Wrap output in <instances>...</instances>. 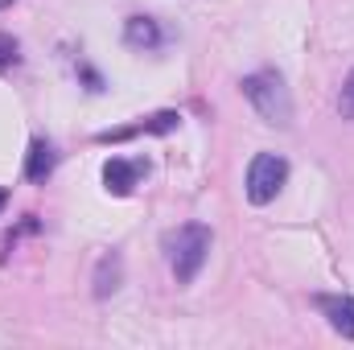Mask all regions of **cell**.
Segmentation results:
<instances>
[{"label":"cell","instance_id":"1","mask_svg":"<svg viewBox=\"0 0 354 350\" xmlns=\"http://www.w3.org/2000/svg\"><path fill=\"white\" fill-rule=\"evenodd\" d=\"M243 99L260 111V120L272 124V128H292V95L284 87V79L276 75V71H256V75H248L243 83Z\"/></svg>","mask_w":354,"mask_h":350},{"label":"cell","instance_id":"2","mask_svg":"<svg viewBox=\"0 0 354 350\" xmlns=\"http://www.w3.org/2000/svg\"><path fill=\"white\" fill-rule=\"evenodd\" d=\"M210 227H202V223H185V227H177L165 235V252H169V268H174L177 284H189L198 272H202V264L210 256Z\"/></svg>","mask_w":354,"mask_h":350},{"label":"cell","instance_id":"9","mask_svg":"<svg viewBox=\"0 0 354 350\" xmlns=\"http://www.w3.org/2000/svg\"><path fill=\"white\" fill-rule=\"evenodd\" d=\"M338 111H342L346 120H354V71L346 75V83H342V91H338Z\"/></svg>","mask_w":354,"mask_h":350},{"label":"cell","instance_id":"6","mask_svg":"<svg viewBox=\"0 0 354 350\" xmlns=\"http://www.w3.org/2000/svg\"><path fill=\"white\" fill-rule=\"evenodd\" d=\"M120 280H124V256H120V252H107L103 260L95 264V297H99V301L111 297V293L120 288Z\"/></svg>","mask_w":354,"mask_h":350},{"label":"cell","instance_id":"7","mask_svg":"<svg viewBox=\"0 0 354 350\" xmlns=\"http://www.w3.org/2000/svg\"><path fill=\"white\" fill-rule=\"evenodd\" d=\"M124 42L136 46V50H157V46H161V29H157L153 17H128V25H124Z\"/></svg>","mask_w":354,"mask_h":350},{"label":"cell","instance_id":"8","mask_svg":"<svg viewBox=\"0 0 354 350\" xmlns=\"http://www.w3.org/2000/svg\"><path fill=\"white\" fill-rule=\"evenodd\" d=\"M54 145L50 140H33L29 145V157H25V177L29 181H46V177L54 174Z\"/></svg>","mask_w":354,"mask_h":350},{"label":"cell","instance_id":"4","mask_svg":"<svg viewBox=\"0 0 354 350\" xmlns=\"http://www.w3.org/2000/svg\"><path fill=\"white\" fill-rule=\"evenodd\" d=\"M145 174V165L140 161H124V157H111L107 165H103V185H107V194H132V185H136V177Z\"/></svg>","mask_w":354,"mask_h":350},{"label":"cell","instance_id":"5","mask_svg":"<svg viewBox=\"0 0 354 350\" xmlns=\"http://www.w3.org/2000/svg\"><path fill=\"white\" fill-rule=\"evenodd\" d=\"M317 309L330 317V330L354 338V297H317Z\"/></svg>","mask_w":354,"mask_h":350},{"label":"cell","instance_id":"11","mask_svg":"<svg viewBox=\"0 0 354 350\" xmlns=\"http://www.w3.org/2000/svg\"><path fill=\"white\" fill-rule=\"evenodd\" d=\"M4 202H8V194H4V190H0V210H4Z\"/></svg>","mask_w":354,"mask_h":350},{"label":"cell","instance_id":"12","mask_svg":"<svg viewBox=\"0 0 354 350\" xmlns=\"http://www.w3.org/2000/svg\"><path fill=\"white\" fill-rule=\"evenodd\" d=\"M8 4H12V0H0V8H8Z\"/></svg>","mask_w":354,"mask_h":350},{"label":"cell","instance_id":"10","mask_svg":"<svg viewBox=\"0 0 354 350\" xmlns=\"http://www.w3.org/2000/svg\"><path fill=\"white\" fill-rule=\"evenodd\" d=\"M17 62V37L12 33H0V71H8Z\"/></svg>","mask_w":354,"mask_h":350},{"label":"cell","instance_id":"3","mask_svg":"<svg viewBox=\"0 0 354 350\" xmlns=\"http://www.w3.org/2000/svg\"><path fill=\"white\" fill-rule=\"evenodd\" d=\"M284 181H288V161H284L280 153H260V157H252V165H248V198H252L256 206H268V202L284 190Z\"/></svg>","mask_w":354,"mask_h":350}]
</instances>
